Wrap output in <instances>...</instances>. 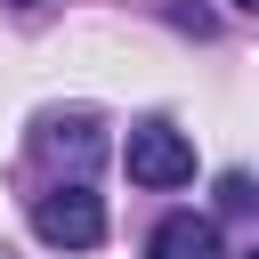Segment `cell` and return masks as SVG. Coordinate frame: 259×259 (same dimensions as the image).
Instances as JSON below:
<instances>
[{
	"instance_id": "1",
	"label": "cell",
	"mask_w": 259,
	"mask_h": 259,
	"mask_svg": "<svg viewBox=\"0 0 259 259\" xmlns=\"http://www.w3.org/2000/svg\"><path fill=\"white\" fill-rule=\"evenodd\" d=\"M32 235H40L49 251H89V243H105V202H97L81 178H65V186L32 194Z\"/></svg>"
},
{
	"instance_id": "2",
	"label": "cell",
	"mask_w": 259,
	"mask_h": 259,
	"mask_svg": "<svg viewBox=\"0 0 259 259\" xmlns=\"http://www.w3.org/2000/svg\"><path fill=\"white\" fill-rule=\"evenodd\" d=\"M121 162H130L138 186H186V178H194V146H186L170 121H138L130 146H121Z\"/></svg>"
},
{
	"instance_id": "3",
	"label": "cell",
	"mask_w": 259,
	"mask_h": 259,
	"mask_svg": "<svg viewBox=\"0 0 259 259\" xmlns=\"http://www.w3.org/2000/svg\"><path fill=\"white\" fill-rule=\"evenodd\" d=\"M40 154H49V162H65V170L81 178V170L105 154V138H97V121H89V113H49V121H40Z\"/></svg>"
},
{
	"instance_id": "4",
	"label": "cell",
	"mask_w": 259,
	"mask_h": 259,
	"mask_svg": "<svg viewBox=\"0 0 259 259\" xmlns=\"http://www.w3.org/2000/svg\"><path fill=\"white\" fill-rule=\"evenodd\" d=\"M146 259H227V243H219V227H210V219L178 210V219H162V227H154Z\"/></svg>"
},
{
	"instance_id": "5",
	"label": "cell",
	"mask_w": 259,
	"mask_h": 259,
	"mask_svg": "<svg viewBox=\"0 0 259 259\" xmlns=\"http://www.w3.org/2000/svg\"><path fill=\"white\" fill-rule=\"evenodd\" d=\"M219 202H227V210H251L259 194H251V178H227V186H219Z\"/></svg>"
},
{
	"instance_id": "6",
	"label": "cell",
	"mask_w": 259,
	"mask_h": 259,
	"mask_svg": "<svg viewBox=\"0 0 259 259\" xmlns=\"http://www.w3.org/2000/svg\"><path fill=\"white\" fill-rule=\"evenodd\" d=\"M235 8H251V16H259V0H235Z\"/></svg>"
},
{
	"instance_id": "7",
	"label": "cell",
	"mask_w": 259,
	"mask_h": 259,
	"mask_svg": "<svg viewBox=\"0 0 259 259\" xmlns=\"http://www.w3.org/2000/svg\"><path fill=\"white\" fill-rule=\"evenodd\" d=\"M8 8H32V0H8Z\"/></svg>"
},
{
	"instance_id": "8",
	"label": "cell",
	"mask_w": 259,
	"mask_h": 259,
	"mask_svg": "<svg viewBox=\"0 0 259 259\" xmlns=\"http://www.w3.org/2000/svg\"><path fill=\"white\" fill-rule=\"evenodd\" d=\"M243 259H259V251H243Z\"/></svg>"
}]
</instances>
